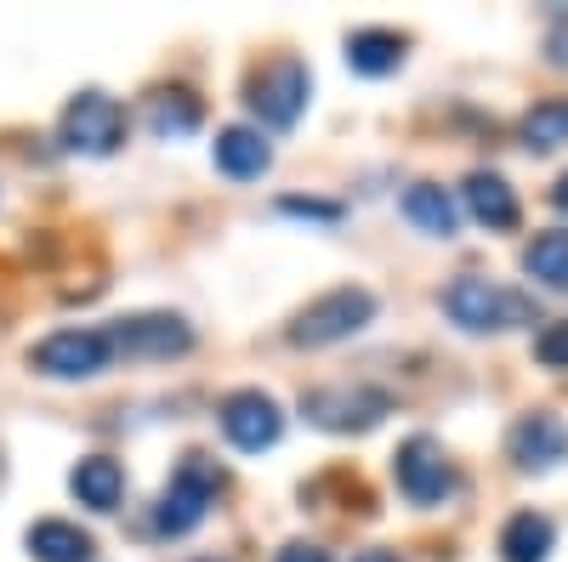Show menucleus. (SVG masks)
Here are the masks:
<instances>
[{
  "mask_svg": "<svg viewBox=\"0 0 568 562\" xmlns=\"http://www.w3.org/2000/svg\"><path fill=\"white\" fill-rule=\"evenodd\" d=\"M444 313L460 324V330H517V324H535V302L517 296L506 285H489V278H455L444 290Z\"/></svg>",
  "mask_w": 568,
  "mask_h": 562,
  "instance_id": "nucleus-1",
  "label": "nucleus"
},
{
  "mask_svg": "<svg viewBox=\"0 0 568 562\" xmlns=\"http://www.w3.org/2000/svg\"><path fill=\"white\" fill-rule=\"evenodd\" d=\"M222 466L211 460V454H187L182 466H176V478H171V489L160 494V511H154V523H160V534H187V529H200L205 523V511H211V500L222 494Z\"/></svg>",
  "mask_w": 568,
  "mask_h": 562,
  "instance_id": "nucleus-2",
  "label": "nucleus"
},
{
  "mask_svg": "<svg viewBox=\"0 0 568 562\" xmlns=\"http://www.w3.org/2000/svg\"><path fill=\"white\" fill-rule=\"evenodd\" d=\"M369 318H375V296L358 290V285H342V290H329V296H318L313 307L296 313L291 341H296V347H329V341L358 336Z\"/></svg>",
  "mask_w": 568,
  "mask_h": 562,
  "instance_id": "nucleus-3",
  "label": "nucleus"
},
{
  "mask_svg": "<svg viewBox=\"0 0 568 562\" xmlns=\"http://www.w3.org/2000/svg\"><path fill=\"white\" fill-rule=\"evenodd\" d=\"M387 409L393 398L382 387H313L302 398V415L318 432H369V427H382Z\"/></svg>",
  "mask_w": 568,
  "mask_h": 562,
  "instance_id": "nucleus-4",
  "label": "nucleus"
},
{
  "mask_svg": "<svg viewBox=\"0 0 568 562\" xmlns=\"http://www.w3.org/2000/svg\"><path fill=\"white\" fill-rule=\"evenodd\" d=\"M109 358H114L109 330H58L29 352V369L52 375V381H85V375H103Z\"/></svg>",
  "mask_w": 568,
  "mask_h": 562,
  "instance_id": "nucleus-5",
  "label": "nucleus"
},
{
  "mask_svg": "<svg viewBox=\"0 0 568 562\" xmlns=\"http://www.w3.org/2000/svg\"><path fill=\"white\" fill-rule=\"evenodd\" d=\"M393 478H398V494H404L409 505H438V500H449V489H455V466H449V454L438 449V438L420 432V438L398 443Z\"/></svg>",
  "mask_w": 568,
  "mask_h": 562,
  "instance_id": "nucleus-6",
  "label": "nucleus"
},
{
  "mask_svg": "<svg viewBox=\"0 0 568 562\" xmlns=\"http://www.w3.org/2000/svg\"><path fill=\"white\" fill-rule=\"evenodd\" d=\"M63 143L74 154H114L125 143V109L103 91H80V98L63 109Z\"/></svg>",
  "mask_w": 568,
  "mask_h": 562,
  "instance_id": "nucleus-7",
  "label": "nucleus"
},
{
  "mask_svg": "<svg viewBox=\"0 0 568 562\" xmlns=\"http://www.w3.org/2000/svg\"><path fill=\"white\" fill-rule=\"evenodd\" d=\"M251 109H256V120L273 125V131L296 125L302 109H307V69H302L296 58L267 63V69L251 80Z\"/></svg>",
  "mask_w": 568,
  "mask_h": 562,
  "instance_id": "nucleus-8",
  "label": "nucleus"
},
{
  "mask_svg": "<svg viewBox=\"0 0 568 562\" xmlns=\"http://www.w3.org/2000/svg\"><path fill=\"white\" fill-rule=\"evenodd\" d=\"M109 341L125 358H182L187 347H194V330H187L182 318H171V313H136V318L114 324Z\"/></svg>",
  "mask_w": 568,
  "mask_h": 562,
  "instance_id": "nucleus-9",
  "label": "nucleus"
},
{
  "mask_svg": "<svg viewBox=\"0 0 568 562\" xmlns=\"http://www.w3.org/2000/svg\"><path fill=\"white\" fill-rule=\"evenodd\" d=\"M222 432H227V443H233V449L262 454V449H273V443H278L284 415H278V403H273L267 392H233V398L222 403Z\"/></svg>",
  "mask_w": 568,
  "mask_h": 562,
  "instance_id": "nucleus-10",
  "label": "nucleus"
},
{
  "mask_svg": "<svg viewBox=\"0 0 568 562\" xmlns=\"http://www.w3.org/2000/svg\"><path fill=\"white\" fill-rule=\"evenodd\" d=\"M562 454H568V427L557 415H524L511 427V460L524 472H551Z\"/></svg>",
  "mask_w": 568,
  "mask_h": 562,
  "instance_id": "nucleus-11",
  "label": "nucleus"
},
{
  "mask_svg": "<svg viewBox=\"0 0 568 562\" xmlns=\"http://www.w3.org/2000/svg\"><path fill=\"white\" fill-rule=\"evenodd\" d=\"M267 165H273V149L262 143V131H251V125L216 131V171H222V176L251 182V176H262Z\"/></svg>",
  "mask_w": 568,
  "mask_h": 562,
  "instance_id": "nucleus-12",
  "label": "nucleus"
},
{
  "mask_svg": "<svg viewBox=\"0 0 568 562\" xmlns=\"http://www.w3.org/2000/svg\"><path fill=\"white\" fill-rule=\"evenodd\" d=\"M69 489L91 511H114L120 494H125V472H120V460H109V454H85L74 472H69Z\"/></svg>",
  "mask_w": 568,
  "mask_h": 562,
  "instance_id": "nucleus-13",
  "label": "nucleus"
},
{
  "mask_svg": "<svg viewBox=\"0 0 568 562\" xmlns=\"http://www.w3.org/2000/svg\"><path fill=\"white\" fill-rule=\"evenodd\" d=\"M466 211L478 216L489 233H506V227H517V194L500 182V176H489V171H478V176H466Z\"/></svg>",
  "mask_w": 568,
  "mask_h": 562,
  "instance_id": "nucleus-14",
  "label": "nucleus"
},
{
  "mask_svg": "<svg viewBox=\"0 0 568 562\" xmlns=\"http://www.w3.org/2000/svg\"><path fill=\"white\" fill-rule=\"evenodd\" d=\"M29 556L34 562H91V534L63 518H40L29 529Z\"/></svg>",
  "mask_w": 568,
  "mask_h": 562,
  "instance_id": "nucleus-15",
  "label": "nucleus"
},
{
  "mask_svg": "<svg viewBox=\"0 0 568 562\" xmlns=\"http://www.w3.org/2000/svg\"><path fill=\"white\" fill-rule=\"evenodd\" d=\"M551 518H540V511H517V518L500 529V556L506 562H546L551 556Z\"/></svg>",
  "mask_w": 568,
  "mask_h": 562,
  "instance_id": "nucleus-16",
  "label": "nucleus"
},
{
  "mask_svg": "<svg viewBox=\"0 0 568 562\" xmlns=\"http://www.w3.org/2000/svg\"><path fill=\"white\" fill-rule=\"evenodd\" d=\"M347 63L358 74H393L404 63V34H393V29H358V34H347Z\"/></svg>",
  "mask_w": 568,
  "mask_h": 562,
  "instance_id": "nucleus-17",
  "label": "nucleus"
},
{
  "mask_svg": "<svg viewBox=\"0 0 568 562\" xmlns=\"http://www.w3.org/2000/svg\"><path fill=\"white\" fill-rule=\"evenodd\" d=\"M404 216H409L420 233H438V239H449V233H455V222H460L455 200L444 194L438 182H415L409 194H404Z\"/></svg>",
  "mask_w": 568,
  "mask_h": 562,
  "instance_id": "nucleus-18",
  "label": "nucleus"
},
{
  "mask_svg": "<svg viewBox=\"0 0 568 562\" xmlns=\"http://www.w3.org/2000/svg\"><path fill=\"white\" fill-rule=\"evenodd\" d=\"M524 267H529V278H540V285L568 290V233L562 227L540 233V239L524 251Z\"/></svg>",
  "mask_w": 568,
  "mask_h": 562,
  "instance_id": "nucleus-19",
  "label": "nucleus"
},
{
  "mask_svg": "<svg viewBox=\"0 0 568 562\" xmlns=\"http://www.w3.org/2000/svg\"><path fill=\"white\" fill-rule=\"evenodd\" d=\"M200 125V98H187V91H160V98H149V131L154 136H187Z\"/></svg>",
  "mask_w": 568,
  "mask_h": 562,
  "instance_id": "nucleus-20",
  "label": "nucleus"
},
{
  "mask_svg": "<svg viewBox=\"0 0 568 562\" xmlns=\"http://www.w3.org/2000/svg\"><path fill=\"white\" fill-rule=\"evenodd\" d=\"M524 143H529V149H540V154H551V149H562V143H568V98L535 103V109L524 114Z\"/></svg>",
  "mask_w": 568,
  "mask_h": 562,
  "instance_id": "nucleus-21",
  "label": "nucleus"
},
{
  "mask_svg": "<svg viewBox=\"0 0 568 562\" xmlns=\"http://www.w3.org/2000/svg\"><path fill=\"white\" fill-rule=\"evenodd\" d=\"M535 358H540V364H551V369H568V318H562V324H551V330L535 341Z\"/></svg>",
  "mask_w": 568,
  "mask_h": 562,
  "instance_id": "nucleus-22",
  "label": "nucleus"
},
{
  "mask_svg": "<svg viewBox=\"0 0 568 562\" xmlns=\"http://www.w3.org/2000/svg\"><path fill=\"white\" fill-rule=\"evenodd\" d=\"M278 211L284 216H313V222H336L342 216V205H329V200H284Z\"/></svg>",
  "mask_w": 568,
  "mask_h": 562,
  "instance_id": "nucleus-23",
  "label": "nucleus"
},
{
  "mask_svg": "<svg viewBox=\"0 0 568 562\" xmlns=\"http://www.w3.org/2000/svg\"><path fill=\"white\" fill-rule=\"evenodd\" d=\"M278 562H329V551H324V545L296 540V545H284V551H278Z\"/></svg>",
  "mask_w": 568,
  "mask_h": 562,
  "instance_id": "nucleus-24",
  "label": "nucleus"
},
{
  "mask_svg": "<svg viewBox=\"0 0 568 562\" xmlns=\"http://www.w3.org/2000/svg\"><path fill=\"white\" fill-rule=\"evenodd\" d=\"M551 63H568V29L551 34Z\"/></svg>",
  "mask_w": 568,
  "mask_h": 562,
  "instance_id": "nucleus-25",
  "label": "nucleus"
},
{
  "mask_svg": "<svg viewBox=\"0 0 568 562\" xmlns=\"http://www.w3.org/2000/svg\"><path fill=\"white\" fill-rule=\"evenodd\" d=\"M551 205H557V211H568V171H562V176H557V187H551Z\"/></svg>",
  "mask_w": 568,
  "mask_h": 562,
  "instance_id": "nucleus-26",
  "label": "nucleus"
},
{
  "mask_svg": "<svg viewBox=\"0 0 568 562\" xmlns=\"http://www.w3.org/2000/svg\"><path fill=\"white\" fill-rule=\"evenodd\" d=\"M353 562H398V556H393V551H358Z\"/></svg>",
  "mask_w": 568,
  "mask_h": 562,
  "instance_id": "nucleus-27",
  "label": "nucleus"
},
{
  "mask_svg": "<svg viewBox=\"0 0 568 562\" xmlns=\"http://www.w3.org/2000/svg\"><path fill=\"white\" fill-rule=\"evenodd\" d=\"M200 562H227V556H200Z\"/></svg>",
  "mask_w": 568,
  "mask_h": 562,
  "instance_id": "nucleus-28",
  "label": "nucleus"
}]
</instances>
